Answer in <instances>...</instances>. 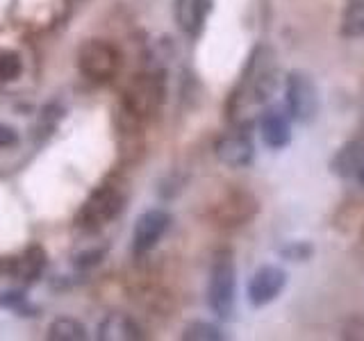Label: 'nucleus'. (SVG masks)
Listing matches in <instances>:
<instances>
[{
    "instance_id": "obj_5",
    "label": "nucleus",
    "mask_w": 364,
    "mask_h": 341,
    "mask_svg": "<svg viewBox=\"0 0 364 341\" xmlns=\"http://www.w3.org/2000/svg\"><path fill=\"white\" fill-rule=\"evenodd\" d=\"M121 210H123L121 191L112 185H102L87 198L75 223L87 232H96L102 225H107L112 219H117Z\"/></svg>"
},
{
    "instance_id": "obj_7",
    "label": "nucleus",
    "mask_w": 364,
    "mask_h": 341,
    "mask_svg": "<svg viewBox=\"0 0 364 341\" xmlns=\"http://www.w3.org/2000/svg\"><path fill=\"white\" fill-rule=\"evenodd\" d=\"M171 225V214L166 210H148L144 212L134 223L132 230V253L134 255H146L162 242Z\"/></svg>"
},
{
    "instance_id": "obj_19",
    "label": "nucleus",
    "mask_w": 364,
    "mask_h": 341,
    "mask_svg": "<svg viewBox=\"0 0 364 341\" xmlns=\"http://www.w3.org/2000/svg\"><path fill=\"white\" fill-rule=\"evenodd\" d=\"M0 307L14 312H26L28 310V298L23 289H11V291H0Z\"/></svg>"
},
{
    "instance_id": "obj_21",
    "label": "nucleus",
    "mask_w": 364,
    "mask_h": 341,
    "mask_svg": "<svg viewBox=\"0 0 364 341\" xmlns=\"http://www.w3.org/2000/svg\"><path fill=\"white\" fill-rule=\"evenodd\" d=\"M18 141V134L14 128H9V125L0 123V148H7V146H14Z\"/></svg>"
},
{
    "instance_id": "obj_11",
    "label": "nucleus",
    "mask_w": 364,
    "mask_h": 341,
    "mask_svg": "<svg viewBox=\"0 0 364 341\" xmlns=\"http://www.w3.org/2000/svg\"><path fill=\"white\" fill-rule=\"evenodd\" d=\"M214 0H176V23L187 37H198L212 14Z\"/></svg>"
},
{
    "instance_id": "obj_12",
    "label": "nucleus",
    "mask_w": 364,
    "mask_h": 341,
    "mask_svg": "<svg viewBox=\"0 0 364 341\" xmlns=\"http://www.w3.org/2000/svg\"><path fill=\"white\" fill-rule=\"evenodd\" d=\"M330 166L339 178L355 180L360 187H364V139H355L341 146Z\"/></svg>"
},
{
    "instance_id": "obj_14",
    "label": "nucleus",
    "mask_w": 364,
    "mask_h": 341,
    "mask_svg": "<svg viewBox=\"0 0 364 341\" xmlns=\"http://www.w3.org/2000/svg\"><path fill=\"white\" fill-rule=\"evenodd\" d=\"M18 280L23 282H34L37 280L43 269H46V253L41 246H30L26 253L18 255L11 264L7 266Z\"/></svg>"
},
{
    "instance_id": "obj_8",
    "label": "nucleus",
    "mask_w": 364,
    "mask_h": 341,
    "mask_svg": "<svg viewBox=\"0 0 364 341\" xmlns=\"http://www.w3.org/2000/svg\"><path fill=\"white\" fill-rule=\"evenodd\" d=\"M284 284H287V273H284L280 266H259L253 276L248 280V303L253 307H264L269 303H273L282 293Z\"/></svg>"
},
{
    "instance_id": "obj_16",
    "label": "nucleus",
    "mask_w": 364,
    "mask_h": 341,
    "mask_svg": "<svg viewBox=\"0 0 364 341\" xmlns=\"http://www.w3.org/2000/svg\"><path fill=\"white\" fill-rule=\"evenodd\" d=\"M48 339L50 341H85L87 328L73 316H60L48 325Z\"/></svg>"
},
{
    "instance_id": "obj_20",
    "label": "nucleus",
    "mask_w": 364,
    "mask_h": 341,
    "mask_svg": "<svg viewBox=\"0 0 364 341\" xmlns=\"http://www.w3.org/2000/svg\"><path fill=\"white\" fill-rule=\"evenodd\" d=\"M280 255L287 259H294V261H303L312 255V246L307 242H291L289 246L280 248Z\"/></svg>"
},
{
    "instance_id": "obj_17",
    "label": "nucleus",
    "mask_w": 364,
    "mask_h": 341,
    "mask_svg": "<svg viewBox=\"0 0 364 341\" xmlns=\"http://www.w3.org/2000/svg\"><path fill=\"white\" fill-rule=\"evenodd\" d=\"M182 339L185 341H223L225 335L219 325H214L210 321H191L182 330Z\"/></svg>"
},
{
    "instance_id": "obj_10",
    "label": "nucleus",
    "mask_w": 364,
    "mask_h": 341,
    "mask_svg": "<svg viewBox=\"0 0 364 341\" xmlns=\"http://www.w3.org/2000/svg\"><path fill=\"white\" fill-rule=\"evenodd\" d=\"M214 155L221 164L230 168H244L253 162L255 148L246 132H228L214 144Z\"/></svg>"
},
{
    "instance_id": "obj_22",
    "label": "nucleus",
    "mask_w": 364,
    "mask_h": 341,
    "mask_svg": "<svg viewBox=\"0 0 364 341\" xmlns=\"http://www.w3.org/2000/svg\"><path fill=\"white\" fill-rule=\"evenodd\" d=\"M7 271V264H5V259H0V278H3V273Z\"/></svg>"
},
{
    "instance_id": "obj_4",
    "label": "nucleus",
    "mask_w": 364,
    "mask_h": 341,
    "mask_svg": "<svg viewBox=\"0 0 364 341\" xmlns=\"http://www.w3.org/2000/svg\"><path fill=\"white\" fill-rule=\"evenodd\" d=\"M77 66L80 73L94 80V82H107L119 73L121 53L109 41L89 39L77 50Z\"/></svg>"
},
{
    "instance_id": "obj_1",
    "label": "nucleus",
    "mask_w": 364,
    "mask_h": 341,
    "mask_svg": "<svg viewBox=\"0 0 364 341\" xmlns=\"http://www.w3.org/2000/svg\"><path fill=\"white\" fill-rule=\"evenodd\" d=\"M278 87V62L276 53L269 45H257L250 53L248 64L242 73V82L232 94L235 114L244 112L248 107H259L273 96Z\"/></svg>"
},
{
    "instance_id": "obj_9",
    "label": "nucleus",
    "mask_w": 364,
    "mask_h": 341,
    "mask_svg": "<svg viewBox=\"0 0 364 341\" xmlns=\"http://www.w3.org/2000/svg\"><path fill=\"white\" fill-rule=\"evenodd\" d=\"M159 100H162V85L155 75H136V80L125 91V109L134 119L153 114Z\"/></svg>"
},
{
    "instance_id": "obj_13",
    "label": "nucleus",
    "mask_w": 364,
    "mask_h": 341,
    "mask_svg": "<svg viewBox=\"0 0 364 341\" xmlns=\"http://www.w3.org/2000/svg\"><path fill=\"white\" fill-rule=\"evenodd\" d=\"M259 134L271 151H280L291 141V125H289V114H284L278 107H271L262 114L259 119Z\"/></svg>"
},
{
    "instance_id": "obj_6",
    "label": "nucleus",
    "mask_w": 364,
    "mask_h": 341,
    "mask_svg": "<svg viewBox=\"0 0 364 341\" xmlns=\"http://www.w3.org/2000/svg\"><path fill=\"white\" fill-rule=\"evenodd\" d=\"M257 200L253 193L242 191V189H232L223 193V198L212 207V216L219 225L225 227H235V225H244L257 214Z\"/></svg>"
},
{
    "instance_id": "obj_3",
    "label": "nucleus",
    "mask_w": 364,
    "mask_h": 341,
    "mask_svg": "<svg viewBox=\"0 0 364 341\" xmlns=\"http://www.w3.org/2000/svg\"><path fill=\"white\" fill-rule=\"evenodd\" d=\"M284 107H287L289 119L299 123H312L321 107L316 82L310 73L291 71L284 80Z\"/></svg>"
},
{
    "instance_id": "obj_18",
    "label": "nucleus",
    "mask_w": 364,
    "mask_h": 341,
    "mask_svg": "<svg viewBox=\"0 0 364 341\" xmlns=\"http://www.w3.org/2000/svg\"><path fill=\"white\" fill-rule=\"evenodd\" d=\"M23 73V60L14 50H0V82H11Z\"/></svg>"
},
{
    "instance_id": "obj_15",
    "label": "nucleus",
    "mask_w": 364,
    "mask_h": 341,
    "mask_svg": "<svg viewBox=\"0 0 364 341\" xmlns=\"http://www.w3.org/2000/svg\"><path fill=\"white\" fill-rule=\"evenodd\" d=\"M339 34L346 39L364 37V0H350L339 16Z\"/></svg>"
},
{
    "instance_id": "obj_2",
    "label": "nucleus",
    "mask_w": 364,
    "mask_h": 341,
    "mask_svg": "<svg viewBox=\"0 0 364 341\" xmlns=\"http://www.w3.org/2000/svg\"><path fill=\"white\" fill-rule=\"evenodd\" d=\"M237 269L230 250H219L214 255L208 282V305L219 318H230L235 312Z\"/></svg>"
}]
</instances>
